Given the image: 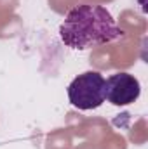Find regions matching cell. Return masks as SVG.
Listing matches in <instances>:
<instances>
[{
    "mask_svg": "<svg viewBox=\"0 0 148 149\" xmlns=\"http://www.w3.org/2000/svg\"><path fill=\"white\" fill-rule=\"evenodd\" d=\"M108 9L103 5L82 3L75 5L65 16L59 26L61 42L73 50H87L124 37Z\"/></svg>",
    "mask_w": 148,
    "mask_h": 149,
    "instance_id": "obj_1",
    "label": "cell"
},
{
    "mask_svg": "<svg viewBox=\"0 0 148 149\" xmlns=\"http://www.w3.org/2000/svg\"><path fill=\"white\" fill-rule=\"evenodd\" d=\"M68 99L72 106L82 111L96 109L105 102V78L98 71H85L68 85Z\"/></svg>",
    "mask_w": 148,
    "mask_h": 149,
    "instance_id": "obj_2",
    "label": "cell"
},
{
    "mask_svg": "<svg viewBox=\"0 0 148 149\" xmlns=\"http://www.w3.org/2000/svg\"><path fill=\"white\" fill-rule=\"evenodd\" d=\"M141 94L140 80L129 73H115L105 80V101L113 106L132 104Z\"/></svg>",
    "mask_w": 148,
    "mask_h": 149,
    "instance_id": "obj_3",
    "label": "cell"
}]
</instances>
